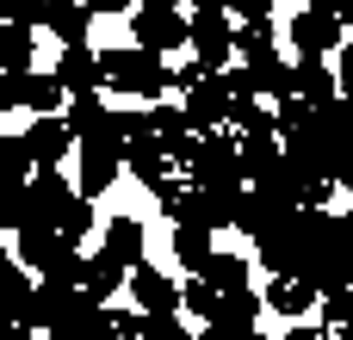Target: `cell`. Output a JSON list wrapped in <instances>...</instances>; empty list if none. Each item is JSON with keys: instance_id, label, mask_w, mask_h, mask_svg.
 Returning <instances> with one entry per match:
<instances>
[{"instance_id": "36", "label": "cell", "mask_w": 353, "mask_h": 340, "mask_svg": "<svg viewBox=\"0 0 353 340\" xmlns=\"http://www.w3.org/2000/svg\"><path fill=\"white\" fill-rule=\"evenodd\" d=\"M254 328H223V322H205V334H192V340H248Z\"/></svg>"}, {"instance_id": "12", "label": "cell", "mask_w": 353, "mask_h": 340, "mask_svg": "<svg viewBox=\"0 0 353 340\" xmlns=\"http://www.w3.org/2000/svg\"><path fill=\"white\" fill-rule=\"evenodd\" d=\"M236 161H242V180H254V186H267L279 167H285V149L273 142V130H254V136H242V149H236Z\"/></svg>"}, {"instance_id": "39", "label": "cell", "mask_w": 353, "mask_h": 340, "mask_svg": "<svg viewBox=\"0 0 353 340\" xmlns=\"http://www.w3.org/2000/svg\"><path fill=\"white\" fill-rule=\"evenodd\" d=\"M37 328H25V322H0V340H31Z\"/></svg>"}, {"instance_id": "24", "label": "cell", "mask_w": 353, "mask_h": 340, "mask_svg": "<svg viewBox=\"0 0 353 340\" xmlns=\"http://www.w3.org/2000/svg\"><path fill=\"white\" fill-rule=\"evenodd\" d=\"M261 304H267V310H279V316H304V310L316 304V291H310L304 279H273V285L261 291Z\"/></svg>"}, {"instance_id": "8", "label": "cell", "mask_w": 353, "mask_h": 340, "mask_svg": "<svg viewBox=\"0 0 353 340\" xmlns=\"http://www.w3.org/2000/svg\"><path fill=\"white\" fill-rule=\"evenodd\" d=\"M155 204H161V217L168 223H199V229H211V204H205V192L199 186H186V180H155Z\"/></svg>"}, {"instance_id": "43", "label": "cell", "mask_w": 353, "mask_h": 340, "mask_svg": "<svg viewBox=\"0 0 353 340\" xmlns=\"http://www.w3.org/2000/svg\"><path fill=\"white\" fill-rule=\"evenodd\" d=\"M341 235H347V248H353V211H347V217H341Z\"/></svg>"}, {"instance_id": "29", "label": "cell", "mask_w": 353, "mask_h": 340, "mask_svg": "<svg viewBox=\"0 0 353 340\" xmlns=\"http://www.w3.org/2000/svg\"><path fill=\"white\" fill-rule=\"evenodd\" d=\"M180 291H186V297H180V310H192L199 322H217V291H211L205 279H186Z\"/></svg>"}, {"instance_id": "2", "label": "cell", "mask_w": 353, "mask_h": 340, "mask_svg": "<svg viewBox=\"0 0 353 340\" xmlns=\"http://www.w3.org/2000/svg\"><path fill=\"white\" fill-rule=\"evenodd\" d=\"M99 74H105V87L137 93V99H168L174 93L161 56H149V50H99Z\"/></svg>"}, {"instance_id": "23", "label": "cell", "mask_w": 353, "mask_h": 340, "mask_svg": "<svg viewBox=\"0 0 353 340\" xmlns=\"http://www.w3.org/2000/svg\"><path fill=\"white\" fill-rule=\"evenodd\" d=\"M118 161L143 180V186H155V180H168V155H161V142H124L118 149Z\"/></svg>"}, {"instance_id": "20", "label": "cell", "mask_w": 353, "mask_h": 340, "mask_svg": "<svg viewBox=\"0 0 353 340\" xmlns=\"http://www.w3.org/2000/svg\"><path fill=\"white\" fill-rule=\"evenodd\" d=\"M248 93L285 99V93H292V62H279V50H273V56H261V62H248Z\"/></svg>"}, {"instance_id": "32", "label": "cell", "mask_w": 353, "mask_h": 340, "mask_svg": "<svg viewBox=\"0 0 353 340\" xmlns=\"http://www.w3.org/2000/svg\"><path fill=\"white\" fill-rule=\"evenodd\" d=\"M143 340H192L180 316H143Z\"/></svg>"}, {"instance_id": "35", "label": "cell", "mask_w": 353, "mask_h": 340, "mask_svg": "<svg viewBox=\"0 0 353 340\" xmlns=\"http://www.w3.org/2000/svg\"><path fill=\"white\" fill-rule=\"evenodd\" d=\"M105 316H112V334L118 340H143V316L137 310H105Z\"/></svg>"}, {"instance_id": "9", "label": "cell", "mask_w": 353, "mask_h": 340, "mask_svg": "<svg viewBox=\"0 0 353 340\" xmlns=\"http://www.w3.org/2000/svg\"><path fill=\"white\" fill-rule=\"evenodd\" d=\"M130 297L143 304V316H180V279L155 273V266H130Z\"/></svg>"}, {"instance_id": "6", "label": "cell", "mask_w": 353, "mask_h": 340, "mask_svg": "<svg viewBox=\"0 0 353 340\" xmlns=\"http://www.w3.org/2000/svg\"><path fill=\"white\" fill-rule=\"evenodd\" d=\"M186 167H192V186H211L217 173H242L236 142H230L223 130H192V155H186Z\"/></svg>"}, {"instance_id": "30", "label": "cell", "mask_w": 353, "mask_h": 340, "mask_svg": "<svg viewBox=\"0 0 353 340\" xmlns=\"http://www.w3.org/2000/svg\"><path fill=\"white\" fill-rule=\"evenodd\" d=\"M304 124H310V105H304V99H292V93H285V99H279V105H273V130H279V136H298V130H304Z\"/></svg>"}, {"instance_id": "25", "label": "cell", "mask_w": 353, "mask_h": 340, "mask_svg": "<svg viewBox=\"0 0 353 340\" xmlns=\"http://www.w3.org/2000/svg\"><path fill=\"white\" fill-rule=\"evenodd\" d=\"M31 25H0V74H25L31 68Z\"/></svg>"}, {"instance_id": "48", "label": "cell", "mask_w": 353, "mask_h": 340, "mask_svg": "<svg viewBox=\"0 0 353 340\" xmlns=\"http://www.w3.org/2000/svg\"><path fill=\"white\" fill-rule=\"evenodd\" d=\"M248 340H261V334H248Z\"/></svg>"}, {"instance_id": "18", "label": "cell", "mask_w": 353, "mask_h": 340, "mask_svg": "<svg viewBox=\"0 0 353 340\" xmlns=\"http://www.w3.org/2000/svg\"><path fill=\"white\" fill-rule=\"evenodd\" d=\"M217 297H230V291H248V260L242 254H223V248H211V260H205V273H199Z\"/></svg>"}, {"instance_id": "47", "label": "cell", "mask_w": 353, "mask_h": 340, "mask_svg": "<svg viewBox=\"0 0 353 340\" xmlns=\"http://www.w3.org/2000/svg\"><path fill=\"white\" fill-rule=\"evenodd\" d=\"M341 25H353V6H347V12H341Z\"/></svg>"}, {"instance_id": "21", "label": "cell", "mask_w": 353, "mask_h": 340, "mask_svg": "<svg viewBox=\"0 0 353 340\" xmlns=\"http://www.w3.org/2000/svg\"><path fill=\"white\" fill-rule=\"evenodd\" d=\"M118 149H81V198H93V192H105L112 180H118Z\"/></svg>"}, {"instance_id": "40", "label": "cell", "mask_w": 353, "mask_h": 340, "mask_svg": "<svg viewBox=\"0 0 353 340\" xmlns=\"http://www.w3.org/2000/svg\"><path fill=\"white\" fill-rule=\"evenodd\" d=\"M335 186H347V192H353V149L341 155V167H335Z\"/></svg>"}, {"instance_id": "3", "label": "cell", "mask_w": 353, "mask_h": 340, "mask_svg": "<svg viewBox=\"0 0 353 340\" xmlns=\"http://www.w3.org/2000/svg\"><path fill=\"white\" fill-rule=\"evenodd\" d=\"M236 93H248V68L242 74H205L192 93H180V111H186V124L192 130H217V124H230V99Z\"/></svg>"}, {"instance_id": "19", "label": "cell", "mask_w": 353, "mask_h": 340, "mask_svg": "<svg viewBox=\"0 0 353 340\" xmlns=\"http://www.w3.org/2000/svg\"><path fill=\"white\" fill-rule=\"evenodd\" d=\"M124 279H130V273H124L112 254H93V260H87V273H81V291H87L93 304H105V297H118V291H124Z\"/></svg>"}, {"instance_id": "4", "label": "cell", "mask_w": 353, "mask_h": 340, "mask_svg": "<svg viewBox=\"0 0 353 340\" xmlns=\"http://www.w3.org/2000/svg\"><path fill=\"white\" fill-rule=\"evenodd\" d=\"M186 43L199 50V68H205V74H223V68H230V56H236L230 12H217V6H199V12L186 19Z\"/></svg>"}, {"instance_id": "38", "label": "cell", "mask_w": 353, "mask_h": 340, "mask_svg": "<svg viewBox=\"0 0 353 340\" xmlns=\"http://www.w3.org/2000/svg\"><path fill=\"white\" fill-rule=\"evenodd\" d=\"M347 6H353V0H310V12H329V19H341Z\"/></svg>"}, {"instance_id": "27", "label": "cell", "mask_w": 353, "mask_h": 340, "mask_svg": "<svg viewBox=\"0 0 353 340\" xmlns=\"http://www.w3.org/2000/svg\"><path fill=\"white\" fill-rule=\"evenodd\" d=\"M236 56H242V62H261V56H273V19H254V25H242V31H236Z\"/></svg>"}, {"instance_id": "15", "label": "cell", "mask_w": 353, "mask_h": 340, "mask_svg": "<svg viewBox=\"0 0 353 340\" xmlns=\"http://www.w3.org/2000/svg\"><path fill=\"white\" fill-rule=\"evenodd\" d=\"M43 25L62 37V50L68 43H87V25H93V12H87V0H43Z\"/></svg>"}, {"instance_id": "46", "label": "cell", "mask_w": 353, "mask_h": 340, "mask_svg": "<svg viewBox=\"0 0 353 340\" xmlns=\"http://www.w3.org/2000/svg\"><path fill=\"white\" fill-rule=\"evenodd\" d=\"M6 142H12V136H0V161H6Z\"/></svg>"}, {"instance_id": "28", "label": "cell", "mask_w": 353, "mask_h": 340, "mask_svg": "<svg viewBox=\"0 0 353 340\" xmlns=\"http://www.w3.org/2000/svg\"><path fill=\"white\" fill-rule=\"evenodd\" d=\"M87 229H93V204H87V198H68V211L56 217V235H62V242L74 248V242H81Z\"/></svg>"}, {"instance_id": "31", "label": "cell", "mask_w": 353, "mask_h": 340, "mask_svg": "<svg viewBox=\"0 0 353 340\" xmlns=\"http://www.w3.org/2000/svg\"><path fill=\"white\" fill-rule=\"evenodd\" d=\"M0 25H43V0H0Z\"/></svg>"}, {"instance_id": "5", "label": "cell", "mask_w": 353, "mask_h": 340, "mask_svg": "<svg viewBox=\"0 0 353 340\" xmlns=\"http://www.w3.org/2000/svg\"><path fill=\"white\" fill-rule=\"evenodd\" d=\"M285 37L298 43V62H329V50L347 43V25L329 19V12H310V6H304V12L285 25Z\"/></svg>"}, {"instance_id": "26", "label": "cell", "mask_w": 353, "mask_h": 340, "mask_svg": "<svg viewBox=\"0 0 353 340\" xmlns=\"http://www.w3.org/2000/svg\"><path fill=\"white\" fill-rule=\"evenodd\" d=\"M261 310H267V304H261L254 291H230V297H217V322H223V328H254Z\"/></svg>"}, {"instance_id": "34", "label": "cell", "mask_w": 353, "mask_h": 340, "mask_svg": "<svg viewBox=\"0 0 353 340\" xmlns=\"http://www.w3.org/2000/svg\"><path fill=\"white\" fill-rule=\"evenodd\" d=\"M223 12H236L242 25H254V19H273V0H223Z\"/></svg>"}, {"instance_id": "11", "label": "cell", "mask_w": 353, "mask_h": 340, "mask_svg": "<svg viewBox=\"0 0 353 340\" xmlns=\"http://www.w3.org/2000/svg\"><path fill=\"white\" fill-rule=\"evenodd\" d=\"M180 43H186V19H180V6H174V12H137V50L168 56V50H180Z\"/></svg>"}, {"instance_id": "16", "label": "cell", "mask_w": 353, "mask_h": 340, "mask_svg": "<svg viewBox=\"0 0 353 340\" xmlns=\"http://www.w3.org/2000/svg\"><path fill=\"white\" fill-rule=\"evenodd\" d=\"M99 254H112L124 273H130V266H143V223H137V217H112V223H105V248H99Z\"/></svg>"}, {"instance_id": "37", "label": "cell", "mask_w": 353, "mask_h": 340, "mask_svg": "<svg viewBox=\"0 0 353 340\" xmlns=\"http://www.w3.org/2000/svg\"><path fill=\"white\" fill-rule=\"evenodd\" d=\"M12 105H19V81H12V74H0V111H12Z\"/></svg>"}, {"instance_id": "44", "label": "cell", "mask_w": 353, "mask_h": 340, "mask_svg": "<svg viewBox=\"0 0 353 340\" xmlns=\"http://www.w3.org/2000/svg\"><path fill=\"white\" fill-rule=\"evenodd\" d=\"M0 235H6V229H0ZM0 266H12V254H6V242H0Z\"/></svg>"}, {"instance_id": "33", "label": "cell", "mask_w": 353, "mask_h": 340, "mask_svg": "<svg viewBox=\"0 0 353 340\" xmlns=\"http://www.w3.org/2000/svg\"><path fill=\"white\" fill-rule=\"evenodd\" d=\"M335 68H341V74H335V93H341V99L353 105V37L341 43V50H335Z\"/></svg>"}, {"instance_id": "42", "label": "cell", "mask_w": 353, "mask_h": 340, "mask_svg": "<svg viewBox=\"0 0 353 340\" xmlns=\"http://www.w3.org/2000/svg\"><path fill=\"white\" fill-rule=\"evenodd\" d=\"M137 6H143V12H174L180 0H137Z\"/></svg>"}, {"instance_id": "45", "label": "cell", "mask_w": 353, "mask_h": 340, "mask_svg": "<svg viewBox=\"0 0 353 340\" xmlns=\"http://www.w3.org/2000/svg\"><path fill=\"white\" fill-rule=\"evenodd\" d=\"M192 6H217V12H223V0H192Z\"/></svg>"}, {"instance_id": "22", "label": "cell", "mask_w": 353, "mask_h": 340, "mask_svg": "<svg viewBox=\"0 0 353 340\" xmlns=\"http://www.w3.org/2000/svg\"><path fill=\"white\" fill-rule=\"evenodd\" d=\"M174 260L199 279L205 260H211V229H199V223H174Z\"/></svg>"}, {"instance_id": "10", "label": "cell", "mask_w": 353, "mask_h": 340, "mask_svg": "<svg viewBox=\"0 0 353 340\" xmlns=\"http://www.w3.org/2000/svg\"><path fill=\"white\" fill-rule=\"evenodd\" d=\"M56 81H62V93H68V99L99 93V87H105V74H99V50H93V43H68V50H62V62H56Z\"/></svg>"}, {"instance_id": "7", "label": "cell", "mask_w": 353, "mask_h": 340, "mask_svg": "<svg viewBox=\"0 0 353 340\" xmlns=\"http://www.w3.org/2000/svg\"><path fill=\"white\" fill-rule=\"evenodd\" d=\"M25 198H31V223H50V229H56V217L68 211L74 186H68V173H62V167H37V173L25 180Z\"/></svg>"}, {"instance_id": "13", "label": "cell", "mask_w": 353, "mask_h": 340, "mask_svg": "<svg viewBox=\"0 0 353 340\" xmlns=\"http://www.w3.org/2000/svg\"><path fill=\"white\" fill-rule=\"evenodd\" d=\"M62 254H68V242H62L50 223H25V229H19V266H25V273H31V266L50 273Z\"/></svg>"}, {"instance_id": "17", "label": "cell", "mask_w": 353, "mask_h": 340, "mask_svg": "<svg viewBox=\"0 0 353 340\" xmlns=\"http://www.w3.org/2000/svg\"><path fill=\"white\" fill-rule=\"evenodd\" d=\"M292 99H304L310 111L329 105V99H335V74H329V62H298V68H292Z\"/></svg>"}, {"instance_id": "14", "label": "cell", "mask_w": 353, "mask_h": 340, "mask_svg": "<svg viewBox=\"0 0 353 340\" xmlns=\"http://www.w3.org/2000/svg\"><path fill=\"white\" fill-rule=\"evenodd\" d=\"M12 81H19V105H25V111H37V118H56V111H62V99H68L56 74L25 68V74H12Z\"/></svg>"}, {"instance_id": "1", "label": "cell", "mask_w": 353, "mask_h": 340, "mask_svg": "<svg viewBox=\"0 0 353 340\" xmlns=\"http://www.w3.org/2000/svg\"><path fill=\"white\" fill-rule=\"evenodd\" d=\"M68 149H74V136H68L62 118H31V130L6 142V161H0V167H6L12 180H31L37 167H62Z\"/></svg>"}, {"instance_id": "41", "label": "cell", "mask_w": 353, "mask_h": 340, "mask_svg": "<svg viewBox=\"0 0 353 340\" xmlns=\"http://www.w3.org/2000/svg\"><path fill=\"white\" fill-rule=\"evenodd\" d=\"M124 6H130V0H87V12H93V19H99V12H124Z\"/></svg>"}]
</instances>
